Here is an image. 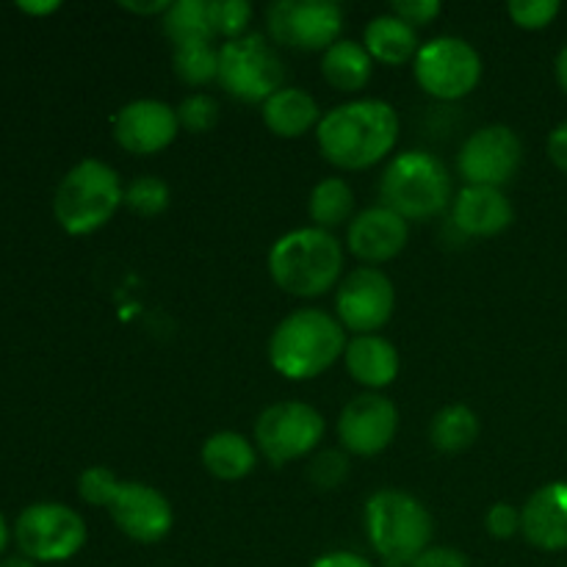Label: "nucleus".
Returning a JSON list of instances; mask_svg holds the SVG:
<instances>
[{"mask_svg": "<svg viewBox=\"0 0 567 567\" xmlns=\"http://www.w3.org/2000/svg\"><path fill=\"white\" fill-rule=\"evenodd\" d=\"M316 142L338 169H371L396 147L399 114L385 100H352L321 116Z\"/></svg>", "mask_w": 567, "mask_h": 567, "instance_id": "obj_1", "label": "nucleus"}, {"mask_svg": "<svg viewBox=\"0 0 567 567\" xmlns=\"http://www.w3.org/2000/svg\"><path fill=\"white\" fill-rule=\"evenodd\" d=\"M347 330L319 308L293 310L269 338V360L277 374L302 382L324 374L347 352Z\"/></svg>", "mask_w": 567, "mask_h": 567, "instance_id": "obj_2", "label": "nucleus"}, {"mask_svg": "<svg viewBox=\"0 0 567 567\" xmlns=\"http://www.w3.org/2000/svg\"><path fill=\"white\" fill-rule=\"evenodd\" d=\"M343 271L341 241L321 227L286 233L269 249V275L291 297L313 299L336 288Z\"/></svg>", "mask_w": 567, "mask_h": 567, "instance_id": "obj_3", "label": "nucleus"}, {"mask_svg": "<svg viewBox=\"0 0 567 567\" xmlns=\"http://www.w3.org/2000/svg\"><path fill=\"white\" fill-rule=\"evenodd\" d=\"M432 515L404 491H380L365 502V535L385 567H410L432 543Z\"/></svg>", "mask_w": 567, "mask_h": 567, "instance_id": "obj_4", "label": "nucleus"}, {"mask_svg": "<svg viewBox=\"0 0 567 567\" xmlns=\"http://www.w3.org/2000/svg\"><path fill=\"white\" fill-rule=\"evenodd\" d=\"M125 205V188L114 166L97 158H83L61 177L53 197V214L70 236H89L111 221Z\"/></svg>", "mask_w": 567, "mask_h": 567, "instance_id": "obj_5", "label": "nucleus"}, {"mask_svg": "<svg viewBox=\"0 0 567 567\" xmlns=\"http://www.w3.org/2000/svg\"><path fill=\"white\" fill-rule=\"evenodd\" d=\"M380 197L385 208L408 221L435 219L452 203V177L432 153L408 150L382 172Z\"/></svg>", "mask_w": 567, "mask_h": 567, "instance_id": "obj_6", "label": "nucleus"}, {"mask_svg": "<svg viewBox=\"0 0 567 567\" xmlns=\"http://www.w3.org/2000/svg\"><path fill=\"white\" fill-rule=\"evenodd\" d=\"M282 81V59L260 33H247L219 48V83L230 97L241 103H266L280 92Z\"/></svg>", "mask_w": 567, "mask_h": 567, "instance_id": "obj_7", "label": "nucleus"}, {"mask_svg": "<svg viewBox=\"0 0 567 567\" xmlns=\"http://www.w3.org/2000/svg\"><path fill=\"white\" fill-rule=\"evenodd\" d=\"M14 540L33 563H66L86 546V520L66 504H31L17 518Z\"/></svg>", "mask_w": 567, "mask_h": 567, "instance_id": "obj_8", "label": "nucleus"}, {"mask_svg": "<svg viewBox=\"0 0 567 567\" xmlns=\"http://www.w3.org/2000/svg\"><path fill=\"white\" fill-rule=\"evenodd\" d=\"M419 86L435 100H460L482 81V55L460 37H437L421 44L413 59Z\"/></svg>", "mask_w": 567, "mask_h": 567, "instance_id": "obj_9", "label": "nucleus"}, {"mask_svg": "<svg viewBox=\"0 0 567 567\" xmlns=\"http://www.w3.org/2000/svg\"><path fill=\"white\" fill-rule=\"evenodd\" d=\"M324 432V415L305 402H277L255 421V443L271 465L308 457Z\"/></svg>", "mask_w": 567, "mask_h": 567, "instance_id": "obj_10", "label": "nucleus"}, {"mask_svg": "<svg viewBox=\"0 0 567 567\" xmlns=\"http://www.w3.org/2000/svg\"><path fill=\"white\" fill-rule=\"evenodd\" d=\"M269 37L282 48L330 50L343 28V11L330 0H277L266 9Z\"/></svg>", "mask_w": 567, "mask_h": 567, "instance_id": "obj_11", "label": "nucleus"}, {"mask_svg": "<svg viewBox=\"0 0 567 567\" xmlns=\"http://www.w3.org/2000/svg\"><path fill=\"white\" fill-rule=\"evenodd\" d=\"M396 308V288L377 266H360L341 280L336 291V313L343 330L374 336L391 321Z\"/></svg>", "mask_w": 567, "mask_h": 567, "instance_id": "obj_12", "label": "nucleus"}, {"mask_svg": "<svg viewBox=\"0 0 567 567\" xmlns=\"http://www.w3.org/2000/svg\"><path fill=\"white\" fill-rule=\"evenodd\" d=\"M524 158V144L518 133L507 125H487L471 133L457 158V169L465 186L502 188L518 172Z\"/></svg>", "mask_w": 567, "mask_h": 567, "instance_id": "obj_13", "label": "nucleus"}, {"mask_svg": "<svg viewBox=\"0 0 567 567\" xmlns=\"http://www.w3.org/2000/svg\"><path fill=\"white\" fill-rule=\"evenodd\" d=\"M399 432V410L382 393H360L338 419V437L343 449L358 457H374L393 443Z\"/></svg>", "mask_w": 567, "mask_h": 567, "instance_id": "obj_14", "label": "nucleus"}, {"mask_svg": "<svg viewBox=\"0 0 567 567\" xmlns=\"http://www.w3.org/2000/svg\"><path fill=\"white\" fill-rule=\"evenodd\" d=\"M109 513L122 535L144 546L164 540L175 524L169 498L144 482H122Z\"/></svg>", "mask_w": 567, "mask_h": 567, "instance_id": "obj_15", "label": "nucleus"}, {"mask_svg": "<svg viewBox=\"0 0 567 567\" xmlns=\"http://www.w3.org/2000/svg\"><path fill=\"white\" fill-rule=\"evenodd\" d=\"M181 122L164 100H133L114 116V138L125 153L155 155L175 142Z\"/></svg>", "mask_w": 567, "mask_h": 567, "instance_id": "obj_16", "label": "nucleus"}, {"mask_svg": "<svg viewBox=\"0 0 567 567\" xmlns=\"http://www.w3.org/2000/svg\"><path fill=\"white\" fill-rule=\"evenodd\" d=\"M408 238H410L408 219L393 214V210L385 208V205L360 210V214L352 219V225H349V233H347L349 252L369 266L388 264V260L396 258V255L408 247Z\"/></svg>", "mask_w": 567, "mask_h": 567, "instance_id": "obj_17", "label": "nucleus"}, {"mask_svg": "<svg viewBox=\"0 0 567 567\" xmlns=\"http://www.w3.org/2000/svg\"><path fill=\"white\" fill-rule=\"evenodd\" d=\"M520 535L540 551L567 548V482H548L520 507Z\"/></svg>", "mask_w": 567, "mask_h": 567, "instance_id": "obj_18", "label": "nucleus"}, {"mask_svg": "<svg viewBox=\"0 0 567 567\" xmlns=\"http://www.w3.org/2000/svg\"><path fill=\"white\" fill-rule=\"evenodd\" d=\"M513 205L502 188L463 186L452 199V221L463 236L493 238L513 225Z\"/></svg>", "mask_w": 567, "mask_h": 567, "instance_id": "obj_19", "label": "nucleus"}, {"mask_svg": "<svg viewBox=\"0 0 567 567\" xmlns=\"http://www.w3.org/2000/svg\"><path fill=\"white\" fill-rule=\"evenodd\" d=\"M343 363H347L352 380L371 388V391L391 385L399 377V365H402L396 347L382 336H354L347 343Z\"/></svg>", "mask_w": 567, "mask_h": 567, "instance_id": "obj_20", "label": "nucleus"}, {"mask_svg": "<svg viewBox=\"0 0 567 567\" xmlns=\"http://www.w3.org/2000/svg\"><path fill=\"white\" fill-rule=\"evenodd\" d=\"M264 122L275 136L299 138L310 127H319V103L302 89L282 86L264 103Z\"/></svg>", "mask_w": 567, "mask_h": 567, "instance_id": "obj_21", "label": "nucleus"}, {"mask_svg": "<svg viewBox=\"0 0 567 567\" xmlns=\"http://www.w3.org/2000/svg\"><path fill=\"white\" fill-rule=\"evenodd\" d=\"M363 48L369 50L371 59L380 61V64H408V61H413L421 50L419 31L388 11V14L374 17V20L365 25Z\"/></svg>", "mask_w": 567, "mask_h": 567, "instance_id": "obj_22", "label": "nucleus"}, {"mask_svg": "<svg viewBox=\"0 0 567 567\" xmlns=\"http://www.w3.org/2000/svg\"><path fill=\"white\" fill-rule=\"evenodd\" d=\"M203 465L221 482H238L258 465V452L238 432H216L203 443Z\"/></svg>", "mask_w": 567, "mask_h": 567, "instance_id": "obj_23", "label": "nucleus"}, {"mask_svg": "<svg viewBox=\"0 0 567 567\" xmlns=\"http://www.w3.org/2000/svg\"><path fill=\"white\" fill-rule=\"evenodd\" d=\"M371 72H374V59L363 44L352 42V39H338L321 55V75L338 92H360L369 86Z\"/></svg>", "mask_w": 567, "mask_h": 567, "instance_id": "obj_24", "label": "nucleus"}, {"mask_svg": "<svg viewBox=\"0 0 567 567\" xmlns=\"http://www.w3.org/2000/svg\"><path fill=\"white\" fill-rule=\"evenodd\" d=\"M164 33L175 50L194 44L214 42V20H210V0H177L164 14Z\"/></svg>", "mask_w": 567, "mask_h": 567, "instance_id": "obj_25", "label": "nucleus"}, {"mask_svg": "<svg viewBox=\"0 0 567 567\" xmlns=\"http://www.w3.org/2000/svg\"><path fill=\"white\" fill-rule=\"evenodd\" d=\"M480 437V419L465 404H449L437 410L430 424V441L437 452L460 454L468 452Z\"/></svg>", "mask_w": 567, "mask_h": 567, "instance_id": "obj_26", "label": "nucleus"}, {"mask_svg": "<svg viewBox=\"0 0 567 567\" xmlns=\"http://www.w3.org/2000/svg\"><path fill=\"white\" fill-rule=\"evenodd\" d=\"M354 210V192L343 177H324L316 183L308 199V214L321 230H332L349 221Z\"/></svg>", "mask_w": 567, "mask_h": 567, "instance_id": "obj_27", "label": "nucleus"}, {"mask_svg": "<svg viewBox=\"0 0 567 567\" xmlns=\"http://www.w3.org/2000/svg\"><path fill=\"white\" fill-rule=\"evenodd\" d=\"M172 70L188 86H208L219 81V50L214 44L181 48L172 55Z\"/></svg>", "mask_w": 567, "mask_h": 567, "instance_id": "obj_28", "label": "nucleus"}, {"mask_svg": "<svg viewBox=\"0 0 567 567\" xmlns=\"http://www.w3.org/2000/svg\"><path fill=\"white\" fill-rule=\"evenodd\" d=\"M172 192L161 177L138 175L125 188V205L138 216H158L169 208Z\"/></svg>", "mask_w": 567, "mask_h": 567, "instance_id": "obj_29", "label": "nucleus"}, {"mask_svg": "<svg viewBox=\"0 0 567 567\" xmlns=\"http://www.w3.org/2000/svg\"><path fill=\"white\" fill-rule=\"evenodd\" d=\"M210 20H214L216 37L233 42V39L247 37V28L252 22V6L247 0H210Z\"/></svg>", "mask_w": 567, "mask_h": 567, "instance_id": "obj_30", "label": "nucleus"}, {"mask_svg": "<svg viewBox=\"0 0 567 567\" xmlns=\"http://www.w3.org/2000/svg\"><path fill=\"white\" fill-rule=\"evenodd\" d=\"M177 122L186 127L188 133H208L219 125V103L210 94H188L181 105H177Z\"/></svg>", "mask_w": 567, "mask_h": 567, "instance_id": "obj_31", "label": "nucleus"}, {"mask_svg": "<svg viewBox=\"0 0 567 567\" xmlns=\"http://www.w3.org/2000/svg\"><path fill=\"white\" fill-rule=\"evenodd\" d=\"M120 487L122 482L116 480L114 471H109L105 465H94V468L83 471L78 480V496L92 507H111Z\"/></svg>", "mask_w": 567, "mask_h": 567, "instance_id": "obj_32", "label": "nucleus"}, {"mask_svg": "<svg viewBox=\"0 0 567 567\" xmlns=\"http://www.w3.org/2000/svg\"><path fill=\"white\" fill-rule=\"evenodd\" d=\"M347 476L349 457L343 452H338V449L316 454L308 465V480L313 482V487H319V491H338V487L347 482Z\"/></svg>", "mask_w": 567, "mask_h": 567, "instance_id": "obj_33", "label": "nucleus"}, {"mask_svg": "<svg viewBox=\"0 0 567 567\" xmlns=\"http://www.w3.org/2000/svg\"><path fill=\"white\" fill-rule=\"evenodd\" d=\"M509 20L524 31H540L559 14V0H513L507 3Z\"/></svg>", "mask_w": 567, "mask_h": 567, "instance_id": "obj_34", "label": "nucleus"}, {"mask_svg": "<svg viewBox=\"0 0 567 567\" xmlns=\"http://www.w3.org/2000/svg\"><path fill=\"white\" fill-rule=\"evenodd\" d=\"M485 529L487 535L496 537V540H513L520 532V509L507 502L493 504L485 515Z\"/></svg>", "mask_w": 567, "mask_h": 567, "instance_id": "obj_35", "label": "nucleus"}, {"mask_svg": "<svg viewBox=\"0 0 567 567\" xmlns=\"http://www.w3.org/2000/svg\"><path fill=\"white\" fill-rule=\"evenodd\" d=\"M441 9L443 6L437 0H393L391 3V14H396L399 20H404L413 28L430 25L441 14Z\"/></svg>", "mask_w": 567, "mask_h": 567, "instance_id": "obj_36", "label": "nucleus"}, {"mask_svg": "<svg viewBox=\"0 0 567 567\" xmlns=\"http://www.w3.org/2000/svg\"><path fill=\"white\" fill-rule=\"evenodd\" d=\"M410 567H471V563L460 548L430 546Z\"/></svg>", "mask_w": 567, "mask_h": 567, "instance_id": "obj_37", "label": "nucleus"}, {"mask_svg": "<svg viewBox=\"0 0 567 567\" xmlns=\"http://www.w3.org/2000/svg\"><path fill=\"white\" fill-rule=\"evenodd\" d=\"M548 155H551L557 169L567 172V122L554 127L551 136H548Z\"/></svg>", "mask_w": 567, "mask_h": 567, "instance_id": "obj_38", "label": "nucleus"}, {"mask_svg": "<svg viewBox=\"0 0 567 567\" xmlns=\"http://www.w3.org/2000/svg\"><path fill=\"white\" fill-rule=\"evenodd\" d=\"M310 567H374V565H371L365 557H360V554L332 551V554H324V557L316 559Z\"/></svg>", "mask_w": 567, "mask_h": 567, "instance_id": "obj_39", "label": "nucleus"}, {"mask_svg": "<svg viewBox=\"0 0 567 567\" xmlns=\"http://www.w3.org/2000/svg\"><path fill=\"white\" fill-rule=\"evenodd\" d=\"M172 3H166V0H158V3H122V9L125 11H133V14H166V9H169Z\"/></svg>", "mask_w": 567, "mask_h": 567, "instance_id": "obj_40", "label": "nucleus"}, {"mask_svg": "<svg viewBox=\"0 0 567 567\" xmlns=\"http://www.w3.org/2000/svg\"><path fill=\"white\" fill-rule=\"evenodd\" d=\"M557 81L567 92V44L563 48V53L557 55Z\"/></svg>", "mask_w": 567, "mask_h": 567, "instance_id": "obj_41", "label": "nucleus"}, {"mask_svg": "<svg viewBox=\"0 0 567 567\" xmlns=\"http://www.w3.org/2000/svg\"><path fill=\"white\" fill-rule=\"evenodd\" d=\"M20 9L28 14H50V11L59 9V3H20Z\"/></svg>", "mask_w": 567, "mask_h": 567, "instance_id": "obj_42", "label": "nucleus"}, {"mask_svg": "<svg viewBox=\"0 0 567 567\" xmlns=\"http://www.w3.org/2000/svg\"><path fill=\"white\" fill-rule=\"evenodd\" d=\"M0 567H37V563L28 557H22V554H14V557L0 559Z\"/></svg>", "mask_w": 567, "mask_h": 567, "instance_id": "obj_43", "label": "nucleus"}, {"mask_svg": "<svg viewBox=\"0 0 567 567\" xmlns=\"http://www.w3.org/2000/svg\"><path fill=\"white\" fill-rule=\"evenodd\" d=\"M6 546H9V524H6V518L0 515V554H6Z\"/></svg>", "mask_w": 567, "mask_h": 567, "instance_id": "obj_44", "label": "nucleus"}]
</instances>
